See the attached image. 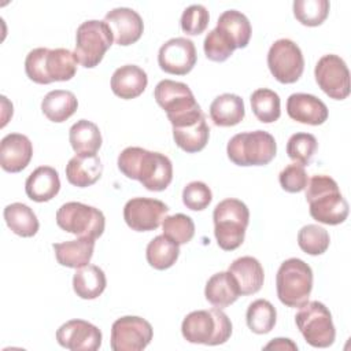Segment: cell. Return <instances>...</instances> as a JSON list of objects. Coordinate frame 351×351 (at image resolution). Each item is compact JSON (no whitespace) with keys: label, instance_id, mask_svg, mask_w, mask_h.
I'll return each instance as SVG.
<instances>
[{"label":"cell","instance_id":"6da1fadb","mask_svg":"<svg viewBox=\"0 0 351 351\" xmlns=\"http://www.w3.org/2000/svg\"><path fill=\"white\" fill-rule=\"evenodd\" d=\"M119 171L130 180H137L152 192L165 191L173 180V163L160 152L140 147H128L118 156Z\"/></svg>","mask_w":351,"mask_h":351},{"label":"cell","instance_id":"7a4b0ae2","mask_svg":"<svg viewBox=\"0 0 351 351\" xmlns=\"http://www.w3.org/2000/svg\"><path fill=\"white\" fill-rule=\"evenodd\" d=\"M304 189L313 219L325 225H339L347 219L348 203L332 177L313 176Z\"/></svg>","mask_w":351,"mask_h":351},{"label":"cell","instance_id":"3957f363","mask_svg":"<svg viewBox=\"0 0 351 351\" xmlns=\"http://www.w3.org/2000/svg\"><path fill=\"white\" fill-rule=\"evenodd\" d=\"M77 58L66 48H34L25 59L26 75L36 84L69 81L77 73Z\"/></svg>","mask_w":351,"mask_h":351},{"label":"cell","instance_id":"277c9868","mask_svg":"<svg viewBox=\"0 0 351 351\" xmlns=\"http://www.w3.org/2000/svg\"><path fill=\"white\" fill-rule=\"evenodd\" d=\"M181 333L189 343L218 346L229 340L232 335V322L222 308L213 307L210 310H196L184 318Z\"/></svg>","mask_w":351,"mask_h":351},{"label":"cell","instance_id":"5b68a950","mask_svg":"<svg viewBox=\"0 0 351 351\" xmlns=\"http://www.w3.org/2000/svg\"><path fill=\"white\" fill-rule=\"evenodd\" d=\"M213 219L219 248L233 251L243 244L250 222V210L244 202L234 197L221 200L214 208Z\"/></svg>","mask_w":351,"mask_h":351},{"label":"cell","instance_id":"8992f818","mask_svg":"<svg viewBox=\"0 0 351 351\" xmlns=\"http://www.w3.org/2000/svg\"><path fill=\"white\" fill-rule=\"evenodd\" d=\"M156 103L166 111L171 126H181L200 118L203 114L191 88L178 81L162 80L154 90Z\"/></svg>","mask_w":351,"mask_h":351},{"label":"cell","instance_id":"52a82bcc","mask_svg":"<svg viewBox=\"0 0 351 351\" xmlns=\"http://www.w3.org/2000/svg\"><path fill=\"white\" fill-rule=\"evenodd\" d=\"M277 296L287 307H302L313 289V270L299 258L284 261L276 276Z\"/></svg>","mask_w":351,"mask_h":351},{"label":"cell","instance_id":"ba28073f","mask_svg":"<svg viewBox=\"0 0 351 351\" xmlns=\"http://www.w3.org/2000/svg\"><path fill=\"white\" fill-rule=\"evenodd\" d=\"M277 152L274 137L265 130L234 134L226 147L228 158L237 166H265Z\"/></svg>","mask_w":351,"mask_h":351},{"label":"cell","instance_id":"9c48e42d","mask_svg":"<svg viewBox=\"0 0 351 351\" xmlns=\"http://www.w3.org/2000/svg\"><path fill=\"white\" fill-rule=\"evenodd\" d=\"M114 36L104 21H85L77 27L74 55L86 69L96 67L112 45Z\"/></svg>","mask_w":351,"mask_h":351},{"label":"cell","instance_id":"30bf717a","mask_svg":"<svg viewBox=\"0 0 351 351\" xmlns=\"http://www.w3.org/2000/svg\"><path fill=\"white\" fill-rule=\"evenodd\" d=\"M295 315V322L304 340L315 348H326L333 344L336 329L329 308L318 302H307Z\"/></svg>","mask_w":351,"mask_h":351},{"label":"cell","instance_id":"8fae6325","mask_svg":"<svg viewBox=\"0 0 351 351\" xmlns=\"http://www.w3.org/2000/svg\"><path fill=\"white\" fill-rule=\"evenodd\" d=\"M56 223L67 233L80 237L97 239L106 228L104 214L93 207L80 202H67L56 213Z\"/></svg>","mask_w":351,"mask_h":351},{"label":"cell","instance_id":"7c38bea8","mask_svg":"<svg viewBox=\"0 0 351 351\" xmlns=\"http://www.w3.org/2000/svg\"><path fill=\"white\" fill-rule=\"evenodd\" d=\"M267 66L271 75L281 84L296 82L304 70L302 49L289 38L274 41L267 52Z\"/></svg>","mask_w":351,"mask_h":351},{"label":"cell","instance_id":"4fadbf2b","mask_svg":"<svg viewBox=\"0 0 351 351\" xmlns=\"http://www.w3.org/2000/svg\"><path fill=\"white\" fill-rule=\"evenodd\" d=\"M151 324L136 315H125L114 321L111 326L110 346L114 351H141L152 340Z\"/></svg>","mask_w":351,"mask_h":351},{"label":"cell","instance_id":"5bb4252c","mask_svg":"<svg viewBox=\"0 0 351 351\" xmlns=\"http://www.w3.org/2000/svg\"><path fill=\"white\" fill-rule=\"evenodd\" d=\"M318 86L332 99L343 100L350 95V71L346 62L333 53L324 55L315 64Z\"/></svg>","mask_w":351,"mask_h":351},{"label":"cell","instance_id":"9a60e30c","mask_svg":"<svg viewBox=\"0 0 351 351\" xmlns=\"http://www.w3.org/2000/svg\"><path fill=\"white\" fill-rule=\"evenodd\" d=\"M169 207L149 197H133L123 207V219L126 225L136 232H149L159 228Z\"/></svg>","mask_w":351,"mask_h":351},{"label":"cell","instance_id":"2e32d148","mask_svg":"<svg viewBox=\"0 0 351 351\" xmlns=\"http://www.w3.org/2000/svg\"><path fill=\"white\" fill-rule=\"evenodd\" d=\"M196 48L186 37H174L166 41L158 52L159 67L169 74L185 75L196 64Z\"/></svg>","mask_w":351,"mask_h":351},{"label":"cell","instance_id":"e0dca14e","mask_svg":"<svg viewBox=\"0 0 351 351\" xmlns=\"http://www.w3.org/2000/svg\"><path fill=\"white\" fill-rule=\"evenodd\" d=\"M101 337L100 329L85 319H70L56 330L58 343L71 351H96Z\"/></svg>","mask_w":351,"mask_h":351},{"label":"cell","instance_id":"ac0fdd59","mask_svg":"<svg viewBox=\"0 0 351 351\" xmlns=\"http://www.w3.org/2000/svg\"><path fill=\"white\" fill-rule=\"evenodd\" d=\"M104 22L110 26L114 41L118 45L126 47L140 40L144 32V22L140 14L128 7H118L108 11Z\"/></svg>","mask_w":351,"mask_h":351},{"label":"cell","instance_id":"d6986e66","mask_svg":"<svg viewBox=\"0 0 351 351\" xmlns=\"http://www.w3.org/2000/svg\"><path fill=\"white\" fill-rule=\"evenodd\" d=\"M33 156L32 141L21 133H10L0 143V165L4 171L19 173L27 167Z\"/></svg>","mask_w":351,"mask_h":351},{"label":"cell","instance_id":"ffe728a7","mask_svg":"<svg viewBox=\"0 0 351 351\" xmlns=\"http://www.w3.org/2000/svg\"><path fill=\"white\" fill-rule=\"evenodd\" d=\"M287 112L291 119L313 126L322 125L329 115L326 104L308 93H292L287 100Z\"/></svg>","mask_w":351,"mask_h":351},{"label":"cell","instance_id":"44dd1931","mask_svg":"<svg viewBox=\"0 0 351 351\" xmlns=\"http://www.w3.org/2000/svg\"><path fill=\"white\" fill-rule=\"evenodd\" d=\"M60 189L58 171L51 166H40L34 169L25 182V192L29 199L37 203L49 202Z\"/></svg>","mask_w":351,"mask_h":351},{"label":"cell","instance_id":"7402d4cb","mask_svg":"<svg viewBox=\"0 0 351 351\" xmlns=\"http://www.w3.org/2000/svg\"><path fill=\"white\" fill-rule=\"evenodd\" d=\"M147 84V73L136 64L121 66L111 77V89L114 95L125 100L138 97L145 90Z\"/></svg>","mask_w":351,"mask_h":351},{"label":"cell","instance_id":"603a6c76","mask_svg":"<svg viewBox=\"0 0 351 351\" xmlns=\"http://www.w3.org/2000/svg\"><path fill=\"white\" fill-rule=\"evenodd\" d=\"M103 165L100 158L95 154H77L66 165L67 181L78 188H86L100 180Z\"/></svg>","mask_w":351,"mask_h":351},{"label":"cell","instance_id":"cb8c5ba5","mask_svg":"<svg viewBox=\"0 0 351 351\" xmlns=\"http://www.w3.org/2000/svg\"><path fill=\"white\" fill-rule=\"evenodd\" d=\"M228 271L234 277L240 295H254L263 285L265 271L261 262L254 256H241L234 259Z\"/></svg>","mask_w":351,"mask_h":351},{"label":"cell","instance_id":"d4e9b609","mask_svg":"<svg viewBox=\"0 0 351 351\" xmlns=\"http://www.w3.org/2000/svg\"><path fill=\"white\" fill-rule=\"evenodd\" d=\"M52 248L55 251V256L59 265L71 269H78L85 265H89L93 256L95 239L80 237L77 240L53 243Z\"/></svg>","mask_w":351,"mask_h":351},{"label":"cell","instance_id":"484cf974","mask_svg":"<svg viewBox=\"0 0 351 351\" xmlns=\"http://www.w3.org/2000/svg\"><path fill=\"white\" fill-rule=\"evenodd\" d=\"M204 296L214 307L225 308L239 299L240 289L229 271H219L208 278L204 288Z\"/></svg>","mask_w":351,"mask_h":351},{"label":"cell","instance_id":"4316f807","mask_svg":"<svg viewBox=\"0 0 351 351\" xmlns=\"http://www.w3.org/2000/svg\"><path fill=\"white\" fill-rule=\"evenodd\" d=\"M244 115V101L234 93H222L210 104V118L217 126H234L243 121Z\"/></svg>","mask_w":351,"mask_h":351},{"label":"cell","instance_id":"83f0119b","mask_svg":"<svg viewBox=\"0 0 351 351\" xmlns=\"http://www.w3.org/2000/svg\"><path fill=\"white\" fill-rule=\"evenodd\" d=\"M210 137V128L206 122V117H200L192 122L173 128L174 143L185 152L195 154L202 151Z\"/></svg>","mask_w":351,"mask_h":351},{"label":"cell","instance_id":"f1b7e54d","mask_svg":"<svg viewBox=\"0 0 351 351\" xmlns=\"http://www.w3.org/2000/svg\"><path fill=\"white\" fill-rule=\"evenodd\" d=\"M106 287V274L96 265H85L78 267L73 276V289L81 299H96L104 292Z\"/></svg>","mask_w":351,"mask_h":351},{"label":"cell","instance_id":"f546056e","mask_svg":"<svg viewBox=\"0 0 351 351\" xmlns=\"http://www.w3.org/2000/svg\"><path fill=\"white\" fill-rule=\"evenodd\" d=\"M78 108V100L70 90L55 89L48 92L41 101L43 114L52 122L67 121Z\"/></svg>","mask_w":351,"mask_h":351},{"label":"cell","instance_id":"4dcf8cb0","mask_svg":"<svg viewBox=\"0 0 351 351\" xmlns=\"http://www.w3.org/2000/svg\"><path fill=\"white\" fill-rule=\"evenodd\" d=\"M69 140L75 154L95 155L101 147V133L96 123L88 119L77 121L69 132Z\"/></svg>","mask_w":351,"mask_h":351},{"label":"cell","instance_id":"1f68e13d","mask_svg":"<svg viewBox=\"0 0 351 351\" xmlns=\"http://www.w3.org/2000/svg\"><path fill=\"white\" fill-rule=\"evenodd\" d=\"M7 226L21 237H33L40 228L34 211L23 203H11L4 208Z\"/></svg>","mask_w":351,"mask_h":351},{"label":"cell","instance_id":"d6a6232c","mask_svg":"<svg viewBox=\"0 0 351 351\" xmlns=\"http://www.w3.org/2000/svg\"><path fill=\"white\" fill-rule=\"evenodd\" d=\"M180 255V245L166 237L165 234L152 239L145 251L147 262L156 270H166L171 267Z\"/></svg>","mask_w":351,"mask_h":351},{"label":"cell","instance_id":"836d02e7","mask_svg":"<svg viewBox=\"0 0 351 351\" xmlns=\"http://www.w3.org/2000/svg\"><path fill=\"white\" fill-rule=\"evenodd\" d=\"M217 26L232 37L236 48H245L248 45L252 30L248 18L243 12L237 10L223 11L217 21Z\"/></svg>","mask_w":351,"mask_h":351},{"label":"cell","instance_id":"e575fe53","mask_svg":"<svg viewBox=\"0 0 351 351\" xmlns=\"http://www.w3.org/2000/svg\"><path fill=\"white\" fill-rule=\"evenodd\" d=\"M250 100L252 112L261 122L271 123L280 118L281 100L277 92L267 88H259L252 92Z\"/></svg>","mask_w":351,"mask_h":351},{"label":"cell","instance_id":"d590c367","mask_svg":"<svg viewBox=\"0 0 351 351\" xmlns=\"http://www.w3.org/2000/svg\"><path fill=\"white\" fill-rule=\"evenodd\" d=\"M247 326L256 335L269 333L277 321L276 307L266 299L254 300L245 313Z\"/></svg>","mask_w":351,"mask_h":351},{"label":"cell","instance_id":"8d00e7d4","mask_svg":"<svg viewBox=\"0 0 351 351\" xmlns=\"http://www.w3.org/2000/svg\"><path fill=\"white\" fill-rule=\"evenodd\" d=\"M328 0H295L293 15L304 26H319L329 14Z\"/></svg>","mask_w":351,"mask_h":351},{"label":"cell","instance_id":"74e56055","mask_svg":"<svg viewBox=\"0 0 351 351\" xmlns=\"http://www.w3.org/2000/svg\"><path fill=\"white\" fill-rule=\"evenodd\" d=\"M203 49L207 59L213 62H225L236 49V44L225 30L217 26L207 33L203 43Z\"/></svg>","mask_w":351,"mask_h":351},{"label":"cell","instance_id":"f35d334b","mask_svg":"<svg viewBox=\"0 0 351 351\" xmlns=\"http://www.w3.org/2000/svg\"><path fill=\"white\" fill-rule=\"evenodd\" d=\"M330 243V237L326 229L319 225L310 223L303 226L298 233V244L302 251L308 255L324 254Z\"/></svg>","mask_w":351,"mask_h":351},{"label":"cell","instance_id":"ab89813d","mask_svg":"<svg viewBox=\"0 0 351 351\" xmlns=\"http://www.w3.org/2000/svg\"><path fill=\"white\" fill-rule=\"evenodd\" d=\"M162 229L163 234L178 245L189 243L195 236V223L192 218L181 213L165 217L162 221Z\"/></svg>","mask_w":351,"mask_h":351},{"label":"cell","instance_id":"60d3db41","mask_svg":"<svg viewBox=\"0 0 351 351\" xmlns=\"http://www.w3.org/2000/svg\"><path fill=\"white\" fill-rule=\"evenodd\" d=\"M318 148V141L315 136L311 133H295L289 137L287 143V154L288 156L295 162L302 166H307L315 151Z\"/></svg>","mask_w":351,"mask_h":351},{"label":"cell","instance_id":"b9f144b4","mask_svg":"<svg viewBox=\"0 0 351 351\" xmlns=\"http://www.w3.org/2000/svg\"><path fill=\"white\" fill-rule=\"evenodd\" d=\"M208 21L210 15L207 8L202 4H192L184 10L180 25L184 33L189 36H197L207 29Z\"/></svg>","mask_w":351,"mask_h":351},{"label":"cell","instance_id":"7bdbcfd3","mask_svg":"<svg viewBox=\"0 0 351 351\" xmlns=\"http://www.w3.org/2000/svg\"><path fill=\"white\" fill-rule=\"evenodd\" d=\"M213 200L211 189L202 181H192L184 186L182 203L192 211L204 210Z\"/></svg>","mask_w":351,"mask_h":351},{"label":"cell","instance_id":"ee69618b","mask_svg":"<svg viewBox=\"0 0 351 351\" xmlns=\"http://www.w3.org/2000/svg\"><path fill=\"white\" fill-rule=\"evenodd\" d=\"M278 181L284 191L289 193H298L306 188L308 177L304 166L299 163H292L281 170V173L278 174Z\"/></svg>","mask_w":351,"mask_h":351},{"label":"cell","instance_id":"f6af8a7d","mask_svg":"<svg viewBox=\"0 0 351 351\" xmlns=\"http://www.w3.org/2000/svg\"><path fill=\"white\" fill-rule=\"evenodd\" d=\"M265 350H298V346L291 340V339H284V337H277L273 339L270 343H267Z\"/></svg>","mask_w":351,"mask_h":351}]
</instances>
